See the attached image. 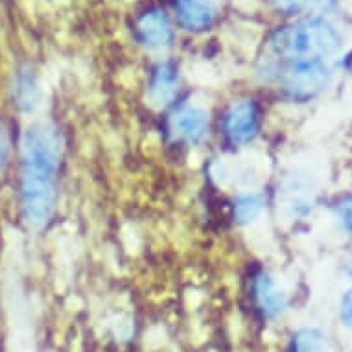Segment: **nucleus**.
Segmentation results:
<instances>
[{"label":"nucleus","mask_w":352,"mask_h":352,"mask_svg":"<svg viewBox=\"0 0 352 352\" xmlns=\"http://www.w3.org/2000/svg\"><path fill=\"white\" fill-rule=\"evenodd\" d=\"M63 157V139L50 122H35L21 139L19 203L24 221L43 229L58 203V175Z\"/></svg>","instance_id":"f257e3e1"},{"label":"nucleus","mask_w":352,"mask_h":352,"mask_svg":"<svg viewBox=\"0 0 352 352\" xmlns=\"http://www.w3.org/2000/svg\"><path fill=\"white\" fill-rule=\"evenodd\" d=\"M340 45V34L321 17L305 19L292 26H284L272 37L273 52L284 61H323Z\"/></svg>","instance_id":"f03ea898"},{"label":"nucleus","mask_w":352,"mask_h":352,"mask_svg":"<svg viewBox=\"0 0 352 352\" xmlns=\"http://www.w3.org/2000/svg\"><path fill=\"white\" fill-rule=\"evenodd\" d=\"M278 81L292 100L306 102L323 93L330 81V70L324 61H286Z\"/></svg>","instance_id":"7ed1b4c3"},{"label":"nucleus","mask_w":352,"mask_h":352,"mask_svg":"<svg viewBox=\"0 0 352 352\" xmlns=\"http://www.w3.org/2000/svg\"><path fill=\"white\" fill-rule=\"evenodd\" d=\"M260 127V111L254 102L243 100L234 104L226 111L221 129L226 139L234 146H245L256 137Z\"/></svg>","instance_id":"20e7f679"},{"label":"nucleus","mask_w":352,"mask_h":352,"mask_svg":"<svg viewBox=\"0 0 352 352\" xmlns=\"http://www.w3.org/2000/svg\"><path fill=\"white\" fill-rule=\"evenodd\" d=\"M135 34L140 45H144L148 50H164L172 45L173 30L168 17L159 10L146 12L137 21Z\"/></svg>","instance_id":"39448f33"},{"label":"nucleus","mask_w":352,"mask_h":352,"mask_svg":"<svg viewBox=\"0 0 352 352\" xmlns=\"http://www.w3.org/2000/svg\"><path fill=\"white\" fill-rule=\"evenodd\" d=\"M208 129L207 113L197 105H183L172 116L173 135L190 146L199 144Z\"/></svg>","instance_id":"423d86ee"},{"label":"nucleus","mask_w":352,"mask_h":352,"mask_svg":"<svg viewBox=\"0 0 352 352\" xmlns=\"http://www.w3.org/2000/svg\"><path fill=\"white\" fill-rule=\"evenodd\" d=\"M179 89V74L172 63H159L151 70L150 100L155 107H166L172 104Z\"/></svg>","instance_id":"0eeeda50"},{"label":"nucleus","mask_w":352,"mask_h":352,"mask_svg":"<svg viewBox=\"0 0 352 352\" xmlns=\"http://www.w3.org/2000/svg\"><path fill=\"white\" fill-rule=\"evenodd\" d=\"M173 10L181 26L194 32L208 28L216 19V10L207 0H175Z\"/></svg>","instance_id":"6e6552de"},{"label":"nucleus","mask_w":352,"mask_h":352,"mask_svg":"<svg viewBox=\"0 0 352 352\" xmlns=\"http://www.w3.org/2000/svg\"><path fill=\"white\" fill-rule=\"evenodd\" d=\"M254 299H256L260 312L266 318H277L288 305L286 294L278 288V284L267 273H262L254 280Z\"/></svg>","instance_id":"1a4fd4ad"},{"label":"nucleus","mask_w":352,"mask_h":352,"mask_svg":"<svg viewBox=\"0 0 352 352\" xmlns=\"http://www.w3.org/2000/svg\"><path fill=\"white\" fill-rule=\"evenodd\" d=\"M13 104L23 115H34L43 104V91L39 80L32 70H21L13 87Z\"/></svg>","instance_id":"9d476101"},{"label":"nucleus","mask_w":352,"mask_h":352,"mask_svg":"<svg viewBox=\"0 0 352 352\" xmlns=\"http://www.w3.org/2000/svg\"><path fill=\"white\" fill-rule=\"evenodd\" d=\"M289 352H330L327 336L318 329H300L292 338Z\"/></svg>","instance_id":"9b49d317"},{"label":"nucleus","mask_w":352,"mask_h":352,"mask_svg":"<svg viewBox=\"0 0 352 352\" xmlns=\"http://www.w3.org/2000/svg\"><path fill=\"white\" fill-rule=\"evenodd\" d=\"M262 208H264V197L260 194H256V192L240 194L234 201V218H236L238 223L248 226L258 218Z\"/></svg>","instance_id":"f8f14e48"},{"label":"nucleus","mask_w":352,"mask_h":352,"mask_svg":"<svg viewBox=\"0 0 352 352\" xmlns=\"http://www.w3.org/2000/svg\"><path fill=\"white\" fill-rule=\"evenodd\" d=\"M336 216L340 219L341 227H343L349 234H352V197L341 199V201L336 205Z\"/></svg>","instance_id":"ddd939ff"},{"label":"nucleus","mask_w":352,"mask_h":352,"mask_svg":"<svg viewBox=\"0 0 352 352\" xmlns=\"http://www.w3.org/2000/svg\"><path fill=\"white\" fill-rule=\"evenodd\" d=\"M10 151H12V144H10V135L4 126V122L0 120V172H4V168L8 166L10 161Z\"/></svg>","instance_id":"4468645a"},{"label":"nucleus","mask_w":352,"mask_h":352,"mask_svg":"<svg viewBox=\"0 0 352 352\" xmlns=\"http://www.w3.org/2000/svg\"><path fill=\"white\" fill-rule=\"evenodd\" d=\"M340 312H341V319H343V323L352 329V288L346 289L345 295H343V299H341Z\"/></svg>","instance_id":"2eb2a0df"},{"label":"nucleus","mask_w":352,"mask_h":352,"mask_svg":"<svg viewBox=\"0 0 352 352\" xmlns=\"http://www.w3.org/2000/svg\"><path fill=\"white\" fill-rule=\"evenodd\" d=\"M278 8H283L286 12H300L305 8H310L316 0H275Z\"/></svg>","instance_id":"dca6fc26"}]
</instances>
